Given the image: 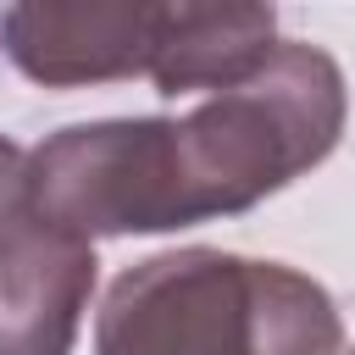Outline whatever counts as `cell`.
I'll list each match as a JSON object with an SVG mask.
<instances>
[{
	"mask_svg": "<svg viewBox=\"0 0 355 355\" xmlns=\"http://www.w3.org/2000/svg\"><path fill=\"white\" fill-rule=\"evenodd\" d=\"M333 294L283 266L227 250H166L128 266L94 316V355H338Z\"/></svg>",
	"mask_w": 355,
	"mask_h": 355,
	"instance_id": "cell-1",
	"label": "cell"
},
{
	"mask_svg": "<svg viewBox=\"0 0 355 355\" xmlns=\"http://www.w3.org/2000/svg\"><path fill=\"white\" fill-rule=\"evenodd\" d=\"M344 111L349 94L338 61L305 39H277L244 83L205 94L189 116H172L183 227L239 216L327 161L344 133Z\"/></svg>",
	"mask_w": 355,
	"mask_h": 355,
	"instance_id": "cell-2",
	"label": "cell"
},
{
	"mask_svg": "<svg viewBox=\"0 0 355 355\" xmlns=\"http://www.w3.org/2000/svg\"><path fill=\"white\" fill-rule=\"evenodd\" d=\"M22 216L83 244L128 233H178L172 116H105L50 133L22 161Z\"/></svg>",
	"mask_w": 355,
	"mask_h": 355,
	"instance_id": "cell-3",
	"label": "cell"
},
{
	"mask_svg": "<svg viewBox=\"0 0 355 355\" xmlns=\"http://www.w3.org/2000/svg\"><path fill=\"white\" fill-rule=\"evenodd\" d=\"M166 33V6L150 0H39L0 11L11 67L44 89L150 78Z\"/></svg>",
	"mask_w": 355,
	"mask_h": 355,
	"instance_id": "cell-4",
	"label": "cell"
},
{
	"mask_svg": "<svg viewBox=\"0 0 355 355\" xmlns=\"http://www.w3.org/2000/svg\"><path fill=\"white\" fill-rule=\"evenodd\" d=\"M94 272V244L17 211L0 233V355H72Z\"/></svg>",
	"mask_w": 355,
	"mask_h": 355,
	"instance_id": "cell-5",
	"label": "cell"
},
{
	"mask_svg": "<svg viewBox=\"0 0 355 355\" xmlns=\"http://www.w3.org/2000/svg\"><path fill=\"white\" fill-rule=\"evenodd\" d=\"M277 50V11L272 6H166V33L150 67L155 94H216L244 83Z\"/></svg>",
	"mask_w": 355,
	"mask_h": 355,
	"instance_id": "cell-6",
	"label": "cell"
},
{
	"mask_svg": "<svg viewBox=\"0 0 355 355\" xmlns=\"http://www.w3.org/2000/svg\"><path fill=\"white\" fill-rule=\"evenodd\" d=\"M22 150L0 133V233H6V222L17 216V205H22Z\"/></svg>",
	"mask_w": 355,
	"mask_h": 355,
	"instance_id": "cell-7",
	"label": "cell"
},
{
	"mask_svg": "<svg viewBox=\"0 0 355 355\" xmlns=\"http://www.w3.org/2000/svg\"><path fill=\"white\" fill-rule=\"evenodd\" d=\"M349 355H355V349H349Z\"/></svg>",
	"mask_w": 355,
	"mask_h": 355,
	"instance_id": "cell-8",
	"label": "cell"
}]
</instances>
